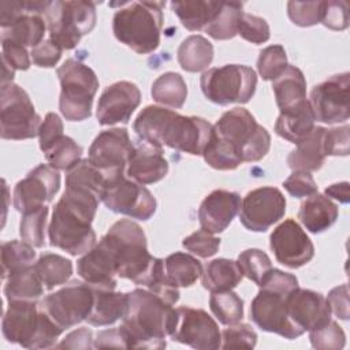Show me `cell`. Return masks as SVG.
<instances>
[{"mask_svg": "<svg viewBox=\"0 0 350 350\" xmlns=\"http://www.w3.org/2000/svg\"><path fill=\"white\" fill-rule=\"evenodd\" d=\"M241 196L228 190H213L198 208V220L202 230L211 234L223 232L241 209Z\"/></svg>", "mask_w": 350, "mask_h": 350, "instance_id": "obj_23", "label": "cell"}, {"mask_svg": "<svg viewBox=\"0 0 350 350\" xmlns=\"http://www.w3.org/2000/svg\"><path fill=\"white\" fill-rule=\"evenodd\" d=\"M127 178L141 185H150L161 180L168 174V161L163 154V148H156L146 142L135 146L126 168Z\"/></svg>", "mask_w": 350, "mask_h": 350, "instance_id": "obj_25", "label": "cell"}, {"mask_svg": "<svg viewBox=\"0 0 350 350\" xmlns=\"http://www.w3.org/2000/svg\"><path fill=\"white\" fill-rule=\"evenodd\" d=\"M286 213L283 193L272 186H264L249 191L239 209L242 226L253 232H264L278 223Z\"/></svg>", "mask_w": 350, "mask_h": 350, "instance_id": "obj_16", "label": "cell"}, {"mask_svg": "<svg viewBox=\"0 0 350 350\" xmlns=\"http://www.w3.org/2000/svg\"><path fill=\"white\" fill-rule=\"evenodd\" d=\"M150 94L152 98L161 105L182 108L187 97V85L180 74L168 71L156 78Z\"/></svg>", "mask_w": 350, "mask_h": 350, "instance_id": "obj_37", "label": "cell"}, {"mask_svg": "<svg viewBox=\"0 0 350 350\" xmlns=\"http://www.w3.org/2000/svg\"><path fill=\"white\" fill-rule=\"evenodd\" d=\"M34 247L25 241H8L1 243V278L7 279L11 275L34 265Z\"/></svg>", "mask_w": 350, "mask_h": 350, "instance_id": "obj_39", "label": "cell"}, {"mask_svg": "<svg viewBox=\"0 0 350 350\" xmlns=\"http://www.w3.org/2000/svg\"><path fill=\"white\" fill-rule=\"evenodd\" d=\"M1 60L8 63L14 70H27L30 67V56L26 46L7 38H1Z\"/></svg>", "mask_w": 350, "mask_h": 350, "instance_id": "obj_56", "label": "cell"}, {"mask_svg": "<svg viewBox=\"0 0 350 350\" xmlns=\"http://www.w3.org/2000/svg\"><path fill=\"white\" fill-rule=\"evenodd\" d=\"M41 116L36 112L29 94L16 83L0 88V135L3 139H29L40 133Z\"/></svg>", "mask_w": 350, "mask_h": 350, "instance_id": "obj_10", "label": "cell"}, {"mask_svg": "<svg viewBox=\"0 0 350 350\" xmlns=\"http://www.w3.org/2000/svg\"><path fill=\"white\" fill-rule=\"evenodd\" d=\"M48 206L42 205L37 209L22 213L19 223V235L22 241L31 245L33 247L45 246V230L48 219Z\"/></svg>", "mask_w": 350, "mask_h": 350, "instance_id": "obj_43", "label": "cell"}, {"mask_svg": "<svg viewBox=\"0 0 350 350\" xmlns=\"http://www.w3.org/2000/svg\"><path fill=\"white\" fill-rule=\"evenodd\" d=\"M269 247L278 262L288 268H299L314 256V246L294 219L280 223L269 237Z\"/></svg>", "mask_w": 350, "mask_h": 350, "instance_id": "obj_20", "label": "cell"}, {"mask_svg": "<svg viewBox=\"0 0 350 350\" xmlns=\"http://www.w3.org/2000/svg\"><path fill=\"white\" fill-rule=\"evenodd\" d=\"M133 150L134 144L126 129H109L94 138L88 160L109 180L124 172Z\"/></svg>", "mask_w": 350, "mask_h": 350, "instance_id": "obj_15", "label": "cell"}, {"mask_svg": "<svg viewBox=\"0 0 350 350\" xmlns=\"http://www.w3.org/2000/svg\"><path fill=\"white\" fill-rule=\"evenodd\" d=\"M77 272L93 288L115 290L116 268L107 247L98 242L77 261Z\"/></svg>", "mask_w": 350, "mask_h": 350, "instance_id": "obj_24", "label": "cell"}, {"mask_svg": "<svg viewBox=\"0 0 350 350\" xmlns=\"http://www.w3.org/2000/svg\"><path fill=\"white\" fill-rule=\"evenodd\" d=\"M238 34L252 42V44H262L267 42L271 37L269 26L267 21L261 16L252 15L247 12H243L239 23H238Z\"/></svg>", "mask_w": 350, "mask_h": 350, "instance_id": "obj_49", "label": "cell"}, {"mask_svg": "<svg viewBox=\"0 0 350 350\" xmlns=\"http://www.w3.org/2000/svg\"><path fill=\"white\" fill-rule=\"evenodd\" d=\"M56 72L62 86L59 109L66 120L82 122L90 118L98 89L96 72L75 59H67Z\"/></svg>", "mask_w": 350, "mask_h": 350, "instance_id": "obj_7", "label": "cell"}, {"mask_svg": "<svg viewBox=\"0 0 350 350\" xmlns=\"http://www.w3.org/2000/svg\"><path fill=\"white\" fill-rule=\"evenodd\" d=\"M62 52L63 49L60 46H57L51 38L44 40L41 44H38L37 46L31 48V59L33 63L38 67H55L57 64V62L62 57Z\"/></svg>", "mask_w": 350, "mask_h": 350, "instance_id": "obj_58", "label": "cell"}, {"mask_svg": "<svg viewBox=\"0 0 350 350\" xmlns=\"http://www.w3.org/2000/svg\"><path fill=\"white\" fill-rule=\"evenodd\" d=\"M243 3L223 1L221 10L215 21L204 30L213 40H230L238 34V23L243 14Z\"/></svg>", "mask_w": 350, "mask_h": 350, "instance_id": "obj_40", "label": "cell"}, {"mask_svg": "<svg viewBox=\"0 0 350 350\" xmlns=\"http://www.w3.org/2000/svg\"><path fill=\"white\" fill-rule=\"evenodd\" d=\"M324 127L314 126L309 137L297 144V148L290 152L287 164L293 171L312 172L323 167L327 157L324 153Z\"/></svg>", "mask_w": 350, "mask_h": 350, "instance_id": "obj_28", "label": "cell"}, {"mask_svg": "<svg viewBox=\"0 0 350 350\" xmlns=\"http://www.w3.org/2000/svg\"><path fill=\"white\" fill-rule=\"evenodd\" d=\"M94 290L93 308L86 319L90 325L104 327L111 325L122 319L127 310L129 295L127 293H116L113 290Z\"/></svg>", "mask_w": 350, "mask_h": 350, "instance_id": "obj_30", "label": "cell"}, {"mask_svg": "<svg viewBox=\"0 0 350 350\" xmlns=\"http://www.w3.org/2000/svg\"><path fill=\"white\" fill-rule=\"evenodd\" d=\"M93 340L94 339H93L92 331L86 327H81V328L70 332L55 347H59V349H92V347H94Z\"/></svg>", "mask_w": 350, "mask_h": 350, "instance_id": "obj_60", "label": "cell"}, {"mask_svg": "<svg viewBox=\"0 0 350 350\" xmlns=\"http://www.w3.org/2000/svg\"><path fill=\"white\" fill-rule=\"evenodd\" d=\"M1 331L7 342L25 349H49L63 334L36 301H11L3 316Z\"/></svg>", "mask_w": 350, "mask_h": 350, "instance_id": "obj_5", "label": "cell"}, {"mask_svg": "<svg viewBox=\"0 0 350 350\" xmlns=\"http://www.w3.org/2000/svg\"><path fill=\"white\" fill-rule=\"evenodd\" d=\"M258 287L287 295L288 293L298 287V279L293 273L271 268L262 278Z\"/></svg>", "mask_w": 350, "mask_h": 350, "instance_id": "obj_53", "label": "cell"}, {"mask_svg": "<svg viewBox=\"0 0 350 350\" xmlns=\"http://www.w3.org/2000/svg\"><path fill=\"white\" fill-rule=\"evenodd\" d=\"M49 38L64 49L78 45L82 36L96 26V4L92 1H51L44 14Z\"/></svg>", "mask_w": 350, "mask_h": 350, "instance_id": "obj_8", "label": "cell"}, {"mask_svg": "<svg viewBox=\"0 0 350 350\" xmlns=\"http://www.w3.org/2000/svg\"><path fill=\"white\" fill-rule=\"evenodd\" d=\"M164 5L165 1L124 3L112 19L116 40L139 55L156 51L160 45Z\"/></svg>", "mask_w": 350, "mask_h": 350, "instance_id": "obj_4", "label": "cell"}, {"mask_svg": "<svg viewBox=\"0 0 350 350\" xmlns=\"http://www.w3.org/2000/svg\"><path fill=\"white\" fill-rule=\"evenodd\" d=\"M176 59L185 71H204L213 60V45L200 34L189 36L180 42Z\"/></svg>", "mask_w": 350, "mask_h": 350, "instance_id": "obj_33", "label": "cell"}, {"mask_svg": "<svg viewBox=\"0 0 350 350\" xmlns=\"http://www.w3.org/2000/svg\"><path fill=\"white\" fill-rule=\"evenodd\" d=\"M272 90L280 112L298 107L306 101V79L304 72L298 67L288 64L286 70L272 81Z\"/></svg>", "mask_w": 350, "mask_h": 350, "instance_id": "obj_29", "label": "cell"}, {"mask_svg": "<svg viewBox=\"0 0 350 350\" xmlns=\"http://www.w3.org/2000/svg\"><path fill=\"white\" fill-rule=\"evenodd\" d=\"M167 279L176 287H190L202 275L201 262L191 254L175 252L164 260Z\"/></svg>", "mask_w": 350, "mask_h": 350, "instance_id": "obj_35", "label": "cell"}, {"mask_svg": "<svg viewBox=\"0 0 350 350\" xmlns=\"http://www.w3.org/2000/svg\"><path fill=\"white\" fill-rule=\"evenodd\" d=\"M127 295V310L119 327L127 349H164L175 323L172 304L148 288H135Z\"/></svg>", "mask_w": 350, "mask_h": 350, "instance_id": "obj_3", "label": "cell"}, {"mask_svg": "<svg viewBox=\"0 0 350 350\" xmlns=\"http://www.w3.org/2000/svg\"><path fill=\"white\" fill-rule=\"evenodd\" d=\"M171 339L198 350H216L221 347V332L217 323L205 310L191 306L175 309V323Z\"/></svg>", "mask_w": 350, "mask_h": 350, "instance_id": "obj_14", "label": "cell"}, {"mask_svg": "<svg viewBox=\"0 0 350 350\" xmlns=\"http://www.w3.org/2000/svg\"><path fill=\"white\" fill-rule=\"evenodd\" d=\"M287 295L260 288L250 305V319L265 332L278 334L286 339H295L304 331L288 316L286 305Z\"/></svg>", "mask_w": 350, "mask_h": 350, "instance_id": "obj_17", "label": "cell"}, {"mask_svg": "<svg viewBox=\"0 0 350 350\" xmlns=\"http://www.w3.org/2000/svg\"><path fill=\"white\" fill-rule=\"evenodd\" d=\"M92 219L66 204L62 198L53 208L48 227L49 243L71 256L85 254L97 241Z\"/></svg>", "mask_w": 350, "mask_h": 350, "instance_id": "obj_11", "label": "cell"}, {"mask_svg": "<svg viewBox=\"0 0 350 350\" xmlns=\"http://www.w3.org/2000/svg\"><path fill=\"white\" fill-rule=\"evenodd\" d=\"M310 345L320 350H338L346 345V335L336 321L329 320L324 325L309 331Z\"/></svg>", "mask_w": 350, "mask_h": 350, "instance_id": "obj_48", "label": "cell"}, {"mask_svg": "<svg viewBox=\"0 0 350 350\" xmlns=\"http://www.w3.org/2000/svg\"><path fill=\"white\" fill-rule=\"evenodd\" d=\"M241 267L243 276L254 282L257 286L261 283L262 278L272 268L271 258L268 254L260 249H246L238 256L237 261Z\"/></svg>", "mask_w": 350, "mask_h": 350, "instance_id": "obj_45", "label": "cell"}, {"mask_svg": "<svg viewBox=\"0 0 350 350\" xmlns=\"http://www.w3.org/2000/svg\"><path fill=\"white\" fill-rule=\"evenodd\" d=\"M338 205L327 196L314 193L302 201L298 212V219L304 227L313 232L320 234L328 230L338 219Z\"/></svg>", "mask_w": 350, "mask_h": 350, "instance_id": "obj_26", "label": "cell"}, {"mask_svg": "<svg viewBox=\"0 0 350 350\" xmlns=\"http://www.w3.org/2000/svg\"><path fill=\"white\" fill-rule=\"evenodd\" d=\"M290 319L305 332L316 329L331 320L327 298L313 290L294 288L286 297Z\"/></svg>", "mask_w": 350, "mask_h": 350, "instance_id": "obj_22", "label": "cell"}, {"mask_svg": "<svg viewBox=\"0 0 350 350\" xmlns=\"http://www.w3.org/2000/svg\"><path fill=\"white\" fill-rule=\"evenodd\" d=\"M327 302L331 313L340 320H349V287L346 283L332 288L328 293Z\"/></svg>", "mask_w": 350, "mask_h": 350, "instance_id": "obj_59", "label": "cell"}, {"mask_svg": "<svg viewBox=\"0 0 350 350\" xmlns=\"http://www.w3.org/2000/svg\"><path fill=\"white\" fill-rule=\"evenodd\" d=\"M349 124L342 127L325 129L324 133V153L325 156H347L349 154Z\"/></svg>", "mask_w": 350, "mask_h": 350, "instance_id": "obj_52", "label": "cell"}, {"mask_svg": "<svg viewBox=\"0 0 350 350\" xmlns=\"http://www.w3.org/2000/svg\"><path fill=\"white\" fill-rule=\"evenodd\" d=\"M63 122L55 112L46 113L38 133L40 149L46 152L60 137H63Z\"/></svg>", "mask_w": 350, "mask_h": 350, "instance_id": "obj_57", "label": "cell"}, {"mask_svg": "<svg viewBox=\"0 0 350 350\" xmlns=\"http://www.w3.org/2000/svg\"><path fill=\"white\" fill-rule=\"evenodd\" d=\"M34 269L46 290L67 283L72 275V262L55 253H42L34 262Z\"/></svg>", "mask_w": 350, "mask_h": 350, "instance_id": "obj_38", "label": "cell"}, {"mask_svg": "<svg viewBox=\"0 0 350 350\" xmlns=\"http://www.w3.org/2000/svg\"><path fill=\"white\" fill-rule=\"evenodd\" d=\"M283 187L288 191L290 196L295 198L309 197L317 193V185L308 171H294L284 182Z\"/></svg>", "mask_w": 350, "mask_h": 350, "instance_id": "obj_54", "label": "cell"}, {"mask_svg": "<svg viewBox=\"0 0 350 350\" xmlns=\"http://www.w3.org/2000/svg\"><path fill=\"white\" fill-rule=\"evenodd\" d=\"M257 343L256 331L245 323L231 324L221 332V347L232 349V347H249L253 349Z\"/></svg>", "mask_w": 350, "mask_h": 350, "instance_id": "obj_51", "label": "cell"}, {"mask_svg": "<svg viewBox=\"0 0 350 350\" xmlns=\"http://www.w3.org/2000/svg\"><path fill=\"white\" fill-rule=\"evenodd\" d=\"M44 284L38 278L34 265L25 268L10 278L4 286V295L11 301H37L44 294Z\"/></svg>", "mask_w": 350, "mask_h": 350, "instance_id": "obj_36", "label": "cell"}, {"mask_svg": "<svg viewBox=\"0 0 350 350\" xmlns=\"http://www.w3.org/2000/svg\"><path fill=\"white\" fill-rule=\"evenodd\" d=\"M94 347L103 349V347H123L127 349V343L124 339V335L122 334L120 328H109L100 331L94 339Z\"/></svg>", "mask_w": 350, "mask_h": 350, "instance_id": "obj_61", "label": "cell"}, {"mask_svg": "<svg viewBox=\"0 0 350 350\" xmlns=\"http://www.w3.org/2000/svg\"><path fill=\"white\" fill-rule=\"evenodd\" d=\"M287 66V55L282 45H269L264 48L257 59V70L265 81L276 79Z\"/></svg>", "mask_w": 350, "mask_h": 350, "instance_id": "obj_46", "label": "cell"}, {"mask_svg": "<svg viewBox=\"0 0 350 350\" xmlns=\"http://www.w3.org/2000/svg\"><path fill=\"white\" fill-rule=\"evenodd\" d=\"M60 189L59 170L49 164H40L26 178L19 180L14 189V208L26 213L51 202Z\"/></svg>", "mask_w": 350, "mask_h": 350, "instance_id": "obj_19", "label": "cell"}, {"mask_svg": "<svg viewBox=\"0 0 350 350\" xmlns=\"http://www.w3.org/2000/svg\"><path fill=\"white\" fill-rule=\"evenodd\" d=\"M313 129L314 115L308 100L293 109L280 112L275 122L276 134L295 145L309 137Z\"/></svg>", "mask_w": 350, "mask_h": 350, "instance_id": "obj_27", "label": "cell"}, {"mask_svg": "<svg viewBox=\"0 0 350 350\" xmlns=\"http://www.w3.org/2000/svg\"><path fill=\"white\" fill-rule=\"evenodd\" d=\"M45 18L40 14H25L15 19L10 26L1 29V38L11 40L23 46H37L44 41L46 30Z\"/></svg>", "mask_w": 350, "mask_h": 350, "instance_id": "obj_34", "label": "cell"}, {"mask_svg": "<svg viewBox=\"0 0 350 350\" xmlns=\"http://www.w3.org/2000/svg\"><path fill=\"white\" fill-rule=\"evenodd\" d=\"M94 301V290L86 282L72 280L60 290L48 294L40 308L63 329L86 320Z\"/></svg>", "mask_w": 350, "mask_h": 350, "instance_id": "obj_12", "label": "cell"}, {"mask_svg": "<svg viewBox=\"0 0 350 350\" xmlns=\"http://www.w3.org/2000/svg\"><path fill=\"white\" fill-rule=\"evenodd\" d=\"M223 1L211 0H185L172 1L171 10L179 18L182 25L190 31L205 30L217 16Z\"/></svg>", "mask_w": 350, "mask_h": 350, "instance_id": "obj_31", "label": "cell"}, {"mask_svg": "<svg viewBox=\"0 0 350 350\" xmlns=\"http://www.w3.org/2000/svg\"><path fill=\"white\" fill-rule=\"evenodd\" d=\"M200 85L204 96L215 104H246L254 96L257 75L249 66L226 64L204 71Z\"/></svg>", "mask_w": 350, "mask_h": 350, "instance_id": "obj_9", "label": "cell"}, {"mask_svg": "<svg viewBox=\"0 0 350 350\" xmlns=\"http://www.w3.org/2000/svg\"><path fill=\"white\" fill-rule=\"evenodd\" d=\"M321 23L331 30H345L349 26V5L346 1H325Z\"/></svg>", "mask_w": 350, "mask_h": 350, "instance_id": "obj_55", "label": "cell"}, {"mask_svg": "<svg viewBox=\"0 0 350 350\" xmlns=\"http://www.w3.org/2000/svg\"><path fill=\"white\" fill-rule=\"evenodd\" d=\"M209 308L213 316L223 325L237 324L243 319V301L231 290L212 293L209 298Z\"/></svg>", "mask_w": 350, "mask_h": 350, "instance_id": "obj_41", "label": "cell"}, {"mask_svg": "<svg viewBox=\"0 0 350 350\" xmlns=\"http://www.w3.org/2000/svg\"><path fill=\"white\" fill-rule=\"evenodd\" d=\"M202 157L208 165L219 171H231L242 164L234 150L213 133V129L212 137L202 152Z\"/></svg>", "mask_w": 350, "mask_h": 350, "instance_id": "obj_44", "label": "cell"}, {"mask_svg": "<svg viewBox=\"0 0 350 350\" xmlns=\"http://www.w3.org/2000/svg\"><path fill=\"white\" fill-rule=\"evenodd\" d=\"M243 278L237 261L228 258H216L209 261L201 275V284L211 293L228 291L235 288Z\"/></svg>", "mask_w": 350, "mask_h": 350, "instance_id": "obj_32", "label": "cell"}, {"mask_svg": "<svg viewBox=\"0 0 350 350\" xmlns=\"http://www.w3.org/2000/svg\"><path fill=\"white\" fill-rule=\"evenodd\" d=\"M101 202L115 212L146 221L156 212V198L141 183L126 178L124 174L107 180L101 194Z\"/></svg>", "mask_w": 350, "mask_h": 350, "instance_id": "obj_13", "label": "cell"}, {"mask_svg": "<svg viewBox=\"0 0 350 350\" xmlns=\"http://www.w3.org/2000/svg\"><path fill=\"white\" fill-rule=\"evenodd\" d=\"M82 152L81 145H78L72 138L63 135L44 153L51 167L62 171H70L82 160Z\"/></svg>", "mask_w": 350, "mask_h": 350, "instance_id": "obj_42", "label": "cell"}, {"mask_svg": "<svg viewBox=\"0 0 350 350\" xmlns=\"http://www.w3.org/2000/svg\"><path fill=\"white\" fill-rule=\"evenodd\" d=\"M350 74L342 72L316 85L310 92V107L314 120L321 123H342L349 119Z\"/></svg>", "mask_w": 350, "mask_h": 350, "instance_id": "obj_18", "label": "cell"}, {"mask_svg": "<svg viewBox=\"0 0 350 350\" xmlns=\"http://www.w3.org/2000/svg\"><path fill=\"white\" fill-rule=\"evenodd\" d=\"M182 245L190 253H193L201 258H208L217 253L219 246H220V238H217L213 234L201 228V230L190 234L189 237H186L182 241Z\"/></svg>", "mask_w": 350, "mask_h": 350, "instance_id": "obj_50", "label": "cell"}, {"mask_svg": "<svg viewBox=\"0 0 350 350\" xmlns=\"http://www.w3.org/2000/svg\"><path fill=\"white\" fill-rule=\"evenodd\" d=\"M100 242L109 252L119 278L142 284L175 305L179 290L165 276L164 260L148 252L144 230L135 221L120 219L111 226Z\"/></svg>", "mask_w": 350, "mask_h": 350, "instance_id": "obj_1", "label": "cell"}, {"mask_svg": "<svg viewBox=\"0 0 350 350\" xmlns=\"http://www.w3.org/2000/svg\"><path fill=\"white\" fill-rule=\"evenodd\" d=\"M137 135L156 148L168 146L193 156H202L213 126L197 116H183L164 107L148 105L134 120Z\"/></svg>", "mask_w": 350, "mask_h": 350, "instance_id": "obj_2", "label": "cell"}, {"mask_svg": "<svg viewBox=\"0 0 350 350\" xmlns=\"http://www.w3.org/2000/svg\"><path fill=\"white\" fill-rule=\"evenodd\" d=\"M213 133L223 139L242 163L260 161L269 152L271 135L245 108L224 112L213 124Z\"/></svg>", "mask_w": 350, "mask_h": 350, "instance_id": "obj_6", "label": "cell"}, {"mask_svg": "<svg viewBox=\"0 0 350 350\" xmlns=\"http://www.w3.org/2000/svg\"><path fill=\"white\" fill-rule=\"evenodd\" d=\"M325 1H288L287 15L291 22L301 27L321 23Z\"/></svg>", "mask_w": 350, "mask_h": 350, "instance_id": "obj_47", "label": "cell"}, {"mask_svg": "<svg viewBox=\"0 0 350 350\" xmlns=\"http://www.w3.org/2000/svg\"><path fill=\"white\" fill-rule=\"evenodd\" d=\"M141 103L138 86L129 81H119L104 89L97 103V120L101 126L127 123Z\"/></svg>", "mask_w": 350, "mask_h": 350, "instance_id": "obj_21", "label": "cell"}, {"mask_svg": "<svg viewBox=\"0 0 350 350\" xmlns=\"http://www.w3.org/2000/svg\"><path fill=\"white\" fill-rule=\"evenodd\" d=\"M325 194L328 198H335L342 204H347L350 197H349V182H340V183H334L325 189Z\"/></svg>", "mask_w": 350, "mask_h": 350, "instance_id": "obj_62", "label": "cell"}]
</instances>
